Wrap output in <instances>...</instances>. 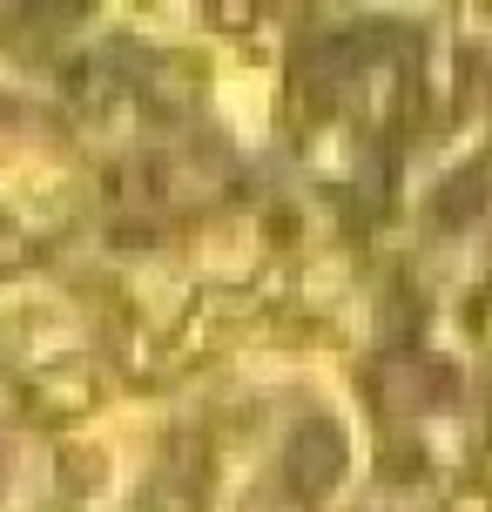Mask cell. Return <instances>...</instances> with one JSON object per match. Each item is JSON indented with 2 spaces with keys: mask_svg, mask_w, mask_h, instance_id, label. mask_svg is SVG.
<instances>
[]
</instances>
